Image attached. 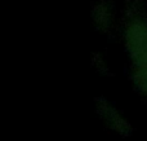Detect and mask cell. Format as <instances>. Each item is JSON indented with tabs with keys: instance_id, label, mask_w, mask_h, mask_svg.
I'll use <instances>...</instances> for the list:
<instances>
[{
	"instance_id": "1",
	"label": "cell",
	"mask_w": 147,
	"mask_h": 141,
	"mask_svg": "<svg viewBox=\"0 0 147 141\" xmlns=\"http://www.w3.org/2000/svg\"><path fill=\"white\" fill-rule=\"evenodd\" d=\"M133 1L123 25V39L132 66H147V16Z\"/></svg>"
},
{
	"instance_id": "4",
	"label": "cell",
	"mask_w": 147,
	"mask_h": 141,
	"mask_svg": "<svg viewBox=\"0 0 147 141\" xmlns=\"http://www.w3.org/2000/svg\"><path fill=\"white\" fill-rule=\"evenodd\" d=\"M130 78L136 89L147 96V66H133Z\"/></svg>"
},
{
	"instance_id": "2",
	"label": "cell",
	"mask_w": 147,
	"mask_h": 141,
	"mask_svg": "<svg viewBox=\"0 0 147 141\" xmlns=\"http://www.w3.org/2000/svg\"><path fill=\"white\" fill-rule=\"evenodd\" d=\"M96 111L101 121L106 124L107 128L115 131L123 137H128L133 135V126L128 122V119L105 97H98L96 100Z\"/></svg>"
},
{
	"instance_id": "3",
	"label": "cell",
	"mask_w": 147,
	"mask_h": 141,
	"mask_svg": "<svg viewBox=\"0 0 147 141\" xmlns=\"http://www.w3.org/2000/svg\"><path fill=\"white\" fill-rule=\"evenodd\" d=\"M92 21L97 30L109 33L114 23V12L111 4L107 1H101L94 5L92 9Z\"/></svg>"
}]
</instances>
